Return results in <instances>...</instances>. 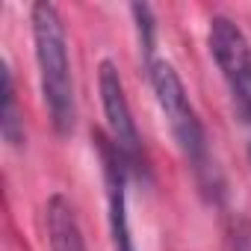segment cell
Instances as JSON below:
<instances>
[{
  "instance_id": "1",
  "label": "cell",
  "mask_w": 251,
  "mask_h": 251,
  "mask_svg": "<svg viewBox=\"0 0 251 251\" xmlns=\"http://www.w3.org/2000/svg\"><path fill=\"white\" fill-rule=\"evenodd\" d=\"M30 27H33V50L39 68L42 100L48 106L50 124L59 136L74 133L77 121V95H74V74L68 56V36L62 15L53 3L39 0L30 6Z\"/></svg>"
},
{
  "instance_id": "2",
  "label": "cell",
  "mask_w": 251,
  "mask_h": 251,
  "mask_svg": "<svg viewBox=\"0 0 251 251\" xmlns=\"http://www.w3.org/2000/svg\"><path fill=\"white\" fill-rule=\"evenodd\" d=\"M148 80L154 89V98L160 103V112L166 115V124L180 148V154L186 157V163L192 166V172L198 175V180L207 186L216 180V169L210 160V145H207V133L204 124L189 100V92L180 80V74L175 71V65L169 59H154L148 65Z\"/></svg>"
},
{
  "instance_id": "3",
  "label": "cell",
  "mask_w": 251,
  "mask_h": 251,
  "mask_svg": "<svg viewBox=\"0 0 251 251\" xmlns=\"http://www.w3.org/2000/svg\"><path fill=\"white\" fill-rule=\"evenodd\" d=\"M210 56L230 92L233 109L245 124H251V42L242 27L225 15H213L207 27Z\"/></svg>"
},
{
  "instance_id": "4",
  "label": "cell",
  "mask_w": 251,
  "mask_h": 251,
  "mask_svg": "<svg viewBox=\"0 0 251 251\" xmlns=\"http://www.w3.org/2000/svg\"><path fill=\"white\" fill-rule=\"evenodd\" d=\"M98 92H100V106H103V118H106L109 142L127 160L130 172L145 169V148H142V136L136 127L127 92H124V80H121L115 62H109V59H103L98 68Z\"/></svg>"
},
{
  "instance_id": "5",
  "label": "cell",
  "mask_w": 251,
  "mask_h": 251,
  "mask_svg": "<svg viewBox=\"0 0 251 251\" xmlns=\"http://www.w3.org/2000/svg\"><path fill=\"white\" fill-rule=\"evenodd\" d=\"M95 148L103 166V183H106V210H109V236L115 251H139L133 230H130V213H127V180L130 166L121 157V151L109 142L106 133H95Z\"/></svg>"
},
{
  "instance_id": "6",
  "label": "cell",
  "mask_w": 251,
  "mask_h": 251,
  "mask_svg": "<svg viewBox=\"0 0 251 251\" xmlns=\"http://www.w3.org/2000/svg\"><path fill=\"white\" fill-rule=\"evenodd\" d=\"M45 225L50 251H86V239L77 222V213L65 195H50L45 204Z\"/></svg>"
},
{
  "instance_id": "7",
  "label": "cell",
  "mask_w": 251,
  "mask_h": 251,
  "mask_svg": "<svg viewBox=\"0 0 251 251\" xmlns=\"http://www.w3.org/2000/svg\"><path fill=\"white\" fill-rule=\"evenodd\" d=\"M0 80H3V109H0V136H3L6 145L21 148L27 133H24V115L18 109V98H15V80H12V68L3 59V68H0Z\"/></svg>"
},
{
  "instance_id": "8",
  "label": "cell",
  "mask_w": 251,
  "mask_h": 251,
  "mask_svg": "<svg viewBox=\"0 0 251 251\" xmlns=\"http://www.w3.org/2000/svg\"><path fill=\"white\" fill-rule=\"evenodd\" d=\"M130 15H133V24H136V39H139V53L145 59V68L157 59V18H154V9L148 3H133L130 6Z\"/></svg>"
},
{
  "instance_id": "9",
  "label": "cell",
  "mask_w": 251,
  "mask_h": 251,
  "mask_svg": "<svg viewBox=\"0 0 251 251\" xmlns=\"http://www.w3.org/2000/svg\"><path fill=\"white\" fill-rule=\"evenodd\" d=\"M248 163H251V148H248Z\"/></svg>"
}]
</instances>
